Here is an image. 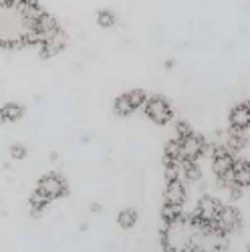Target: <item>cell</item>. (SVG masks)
I'll return each mask as SVG.
<instances>
[{
	"label": "cell",
	"instance_id": "obj_1",
	"mask_svg": "<svg viewBox=\"0 0 250 252\" xmlns=\"http://www.w3.org/2000/svg\"><path fill=\"white\" fill-rule=\"evenodd\" d=\"M32 25L34 23L23 14L14 0H6L4 4H0V45L2 47L29 45Z\"/></svg>",
	"mask_w": 250,
	"mask_h": 252
},
{
	"label": "cell",
	"instance_id": "obj_2",
	"mask_svg": "<svg viewBox=\"0 0 250 252\" xmlns=\"http://www.w3.org/2000/svg\"><path fill=\"white\" fill-rule=\"evenodd\" d=\"M143 107H145V115L157 125H165L172 119V107L163 97H150Z\"/></svg>",
	"mask_w": 250,
	"mask_h": 252
},
{
	"label": "cell",
	"instance_id": "obj_3",
	"mask_svg": "<svg viewBox=\"0 0 250 252\" xmlns=\"http://www.w3.org/2000/svg\"><path fill=\"white\" fill-rule=\"evenodd\" d=\"M38 192H43L49 200H55V198H61L67 194V184L61 176L57 174H47L38 180V186H36Z\"/></svg>",
	"mask_w": 250,
	"mask_h": 252
},
{
	"label": "cell",
	"instance_id": "obj_4",
	"mask_svg": "<svg viewBox=\"0 0 250 252\" xmlns=\"http://www.w3.org/2000/svg\"><path fill=\"white\" fill-rule=\"evenodd\" d=\"M238 228H240V214H238V210H234L230 206H222L220 214L214 220V230H216V232H222V234H228V232L238 230Z\"/></svg>",
	"mask_w": 250,
	"mask_h": 252
},
{
	"label": "cell",
	"instance_id": "obj_5",
	"mask_svg": "<svg viewBox=\"0 0 250 252\" xmlns=\"http://www.w3.org/2000/svg\"><path fill=\"white\" fill-rule=\"evenodd\" d=\"M204 152H206V141H204V137L190 133V135H186V137L182 139V161H186V159L196 161Z\"/></svg>",
	"mask_w": 250,
	"mask_h": 252
},
{
	"label": "cell",
	"instance_id": "obj_6",
	"mask_svg": "<svg viewBox=\"0 0 250 252\" xmlns=\"http://www.w3.org/2000/svg\"><path fill=\"white\" fill-rule=\"evenodd\" d=\"M220 210H222V204H220L216 198L206 196V198H202V200L198 202L194 216H196L200 222H208V224H212V222L216 220V216L220 214Z\"/></svg>",
	"mask_w": 250,
	"mask_h": 252
},
{
	"label": "cell",
	"instance_id": "obj_7",
	"mask_svg": "<svg viewBox=\"0 0 250 252\" xmlns=\"http://www.w3.org/2000/svg\"><path fill=\"white\" fill-rule=\"evenodd\" d=\"M65 47H67V32L57 31L53 36H49L47 40L40 43V57H43V59H51V57L59 55Z\"/></svg>",
	"mask_w": 250,
	"mask_h": 252
},
{
	"label": "cell",
	"instance_id": "obj_8",
	"mask_svg": "<svg viewBox=\"0 0 250 252\" xmlns=\"http://www.w3.org/2000/svg\"><path fill=\"white\" fill-rule=\"evenodd\" d=\"M163 198H165V202H170V204L184 206V202H186V186H184V182L182 180L168 182V188H165Z\"/></svg>",
	"mask_w": 250,
	"mask_h": 252
},
{
	"label": "cell",
	"instance_id": "obj_9",
	"mask_svg": "<svg viewBox=\"0 0 250 252\" xmlns=\"http://www.w3.org/2000/svg\"><path fill=\"white\" fill-rule=\"evenodd\" d=\"M230 125L236 129H246L250 127V109L244 105H236V107H232L230 111Z\"/></svg>",
	"mask_w": 250,
	"mask_h": 252
},
{
	"label": "cell",
	"instance_id": "obj_10",
	"mask_svg": "<svg viewBox=\"0 0 250 252\" xmlns=\"http://www.w3.org/2000/svg\"><path fill=\"white\" fill-rule=\"evenodd\" d=\"M246 145V135H244V129H236L232 127L230 131L226 133V148L230 152H242Z\"/></svg>",
	"mask_w": 250,
	"mask_h": 252
},
{
	"label": "cell",
	"instance_id": "obj_11",
	"mask_svg": "<svg viewBox=\"0 0 250 252\" xmlns=\"http://www.w3.org/2000/svg\"><path fill=\"white\" fill-rule=\"evenodd\" d=\"M234 180L242 188L250 186V161H244V159L234 161Z\"/></svg>",
	"mask_w": 250,
	"mask_h": 252
},
{
	"label": "cell",
	"instance_id": "obj_12",
	"mask_svg": "<svg viewBox=\"0 0 250 252\" xmlns=\"http://www.w3.org/2000/svg\"><path fill=\"white\" fill-rule=\"evenodd\" d=\"M161 220H163V224H174V222L182 220V206L165 202L161 208Z\"/></svg>",
	"mask_w": 250,
	"mask_h": 252
},
{
	"label": "cell",
	"instance_id": "obj_13",
	"mask_svg": "<svg viewBox=\"0 0 250 252\" xmlns=\"http://www.w3.org/2000/svg\"><path fill=\"white\" fill-rule=\"evenodd\" d=\"M182 167H184V182H198L202 178V170L198 167L196 161L186 159L182 161Z\"/></svg>",
	"mask_w": 250,
	"mask_h": 252
},
{
	"label": "cell",
	"instance_id": "obj_14",
	"mask_svg": "<svg viewBox=\"0 0 250 252\" xmlns=\"http://www.w3.org/2000/svg\"><path fill=\"white\" fill-rule=\"evenodd\" d=\"M133 111H135V107L131 105V101H129L127 93H125V95H119V97L115 99V113H117V115L127 117V115H131Z\"/></svg>",
	"mask_w": 250,
	"mask_h": 252
},
{
	"label": "cell",
	"instance_id": "obj_15",
	"mask_svg": "<svg viewBox=\"0 0 250 252\" xmlns=\"http://www.w3.org/2000/svg\"><path fill=\"white\" fill-rule=\"evenodd\" d=\"M165 159L168 161H182V139H172L165 145Z\"/></svg>",
	"mask_w": 250,
	"mask_h": 252
},
{
	"label": "cell",
	"instance_id": "obj_16",
	"mask_svg": "<svg viewBox=\"0 0 250 252\" xmlns=\"http://www.w3.org/2000/svg\"><path fill=\"white\" fill-rule=\"evenodd\" d=\"M117 222H119L121 228L129 230V228H133L135 222H137V212H135V210H131V208L123 210V212H119V216H117Z\"/></svg>",
	"mask_w": 250,
	"mask_h": 252
},
{
	"label": "cell",
	"instance_id": "obj_17",
	"mask_svg": "<svg viewBox=\"0 0 250 252\" xmlns=\"http://www.w3.org/2000/svg\"><path fill=\"white\" fill-rule=\"evenodd\" d=\"M2 111H4V119L6 121H18L20 117L25 115V107L23 105H18V103H6L2 107Z\"/></svg>",
	"mask_w": 250,
	"mask_h": 252
},
{
	"label": "cell",
	"instance_id": "obj_18",
	"mask_svg": "<svg viewBox=\"0 0 250 252\" xmlns=\"http://www.w3.org/2000/svg\"><path fill=\"white\" fill-rule=\"evenodd\" d=\"M47 204H49V198L43 194V192H34L31 198H29V206H31V210L36 214V212H43V210L47 208Z\"/></svg>",
	"mask_w": 250,
	"mask_h": 252
},
{
	"label": "cell",
	"instance_id": "obj_19",
	"mask_svg": "<svg viewBox=\"0 0 250 252\" xmlns=\"http://www.w3.org/2000/svg\"><path fill=\"white\" fill-rule=\"evenodd\" d=\"M97 25H99L101 29H111V27L115 25V14H113L111 10H101V12L97 14Z\"/></svg>",
	"mask_w": 250,
	"mask_h": 252
},
{
	"label": "cell",
	"instance_id": "obj_20",
	"mask_svg": "<svg viewBox=\"0 0 250 252\" xmlns=\"http://www.w3.org/2000/svg\"><path fill=\"white\" fill-rule=\"evenodd\" d=\"M127 97H129V101H131V105H133L135 109H139L141 105H145V101H148V97H145V91H141V89H133V91H129Z\"/></svg>",
	"mask_w": 250,
	"mask_h": 252
},
{
	"label": "cell",
	"instance_id": "obj_21",
	"mask_svg": "<svg viewBox=\"0 0 250 252\" xmlns=\"http://www.w3.org/2000/svg\"><path fill=\"white\" fill-rule=\"evenodd\" d=\"M192 133V127H190V123L188 121H178L176 123V135H178V139H184L186 135H190Z\"/></svg>",
	"mask_w": 250,
	"mask_h": 252
},
{
	"label": "cell",
	"instance_id": "obj_22",
	"mask_svg": "<svg viewBox=\"0 0 250 252\" xmlns=\"http://www.w3.org/2000/svg\"><path fill=\"white\" fill-rule=\"evenodd\" d=\"M27 154H29V152H27L25 145H20V143L10 145V158H12V159H25Z\"/></svg>",
	"mask_w": 250,
	"mask_h": 252
},
{
	"label": "cell",
	"instance_id": "obj_23",
	"mask_svg": "<svg viewBox=\"0 0 250 252\" xmlns=\"http://www.w3.org/2000/svg\"><path fill=\"white\" fill-rule=\"evenodd\" d=\"M6 119H4V111H2V107H0V125H2Z\"/></svg>",
	"mask_w": 250,
	"mask_h": 252
},
{
	"label": "cell",
	"instance_id": "obj_24",
	"mask_svg": "<svg viewBox=\"0 0 250 252\" xmlns=\"http://www.w3.org/2000/svg\"><path fill=\"white\" fill-rule=\"evenodd\" d=\"M246 107H248V109H250V99H248V101H246Z\"/></svg>",
	"mask_w": 250,
	"mask_h": 252
}]
</instances>
